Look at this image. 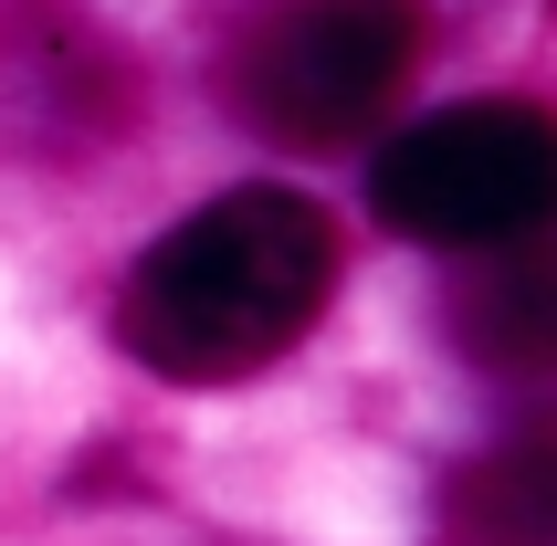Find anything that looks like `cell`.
<instances>
[{
	"label": "cell",
	"instance_id": "cell-5",
	"mask_svg": "<svg viewBox=\"0 0 557 546\" xmlns=\"http://www.w3.org/2000/svg\"><path fill=\"white\" fill-rule=\"evenodd\" d=\"M442 546H557V421L505 431L442 494Z\"/></svg>",
	"mask_w": 557,
	"mask_h": 546
},
{
	"label": "cell",
	"instance_id": "cell-4",
	"mask_svg": "<svg viewBox=\"0 0 557 546\" xmlns=\"http://www.w3.org/2000/svg\"><path fill=\"white\" fill-rule=\"evenodd\" d=\"M453 347L495 379H557V211L505 232V243H473L453 273Z\"/></svg>",
	"mask_w": 557,
	"mask_h": 546
},
{
	"label": "cell",
	"instance_id": "cell-2",
	"mask_svg": "<svg viewBox=\"0 0 557 546\" xmlns=\"http://www.w3.org/2000/svg\"><path fill=\"white\" fill-rule=\"evenodd\" d=\"M410 74H421V0H263L221 53L232 116L274 148L369 137Z\"/></svg>",
	"mask_w": 557,
	"mask_h": 546
},
{
	"label": "cell",
	"instance_id": "cell-1",
	"mask_svg": "<svg viewBox=\"0 0 557 546\" xmlns=\"http://www.w3.org/2000/svg\"><path fill=\"white\" fill-rule=\"evenodd\" d=\"M337 221L306 189H221L189 221H169L116 295L126 358L169 389H232L252 368H274L295 336L337 295Z\"/></svg>",
	"mask_w": 557,
	"mask_h": 546
},
{
	"label": "cell",
	"instance_id": "cell-3",
	"mask_svg": "<svg viewBox=\"0 0 557 546\" xmlns=\"http://www.w3.org/2000/svg\"><path fill=\"white\" fill-rule=\"evenodd\" d=\"M369 211L400 243H432V252L527 232V221L557 211V116L516 106V95H484V106H442V116L400 126L369 169Z\"/></svg>",
	"mask_w": 557,
	"mask_h": 546
}]
</instances>
